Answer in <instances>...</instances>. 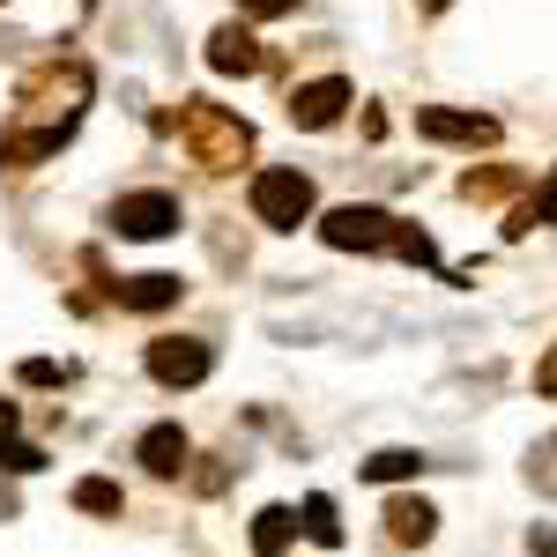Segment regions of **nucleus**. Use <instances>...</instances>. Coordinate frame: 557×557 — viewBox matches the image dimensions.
Wrapping results in <instances>:
<instances>
[{
	"label": "nucleus",
	"instance_id": "obj_14",
	"mask_svg": "<svg viewBox=\"0 0 557 557\" xmlns=\"http://www.w3.org/2000/svg\"><path fill=\"white\" fill-rule=\"evenodd\" d=\"M290 535H298V513L290 506H260L253 513V557H283Z\"/></svg>",
	"mask_w": 557,
	"mask_h": 557
},
{
	"label": "nucleus",
	"instance_id": "obj_25",
	"mask_svg": "<svg viewBox=\"0 0 557 557\" xmlns=\"http://www.w3.org/2000/svg\"><path fill=\"white\" fill-rule=\"evenodd\" d=\"M417 8H424V15H438V8H446V0H417Z\"/></svg>",
	"mask_w": 557,
	"mask_h": 557
},
{
	"label": "nucleus",
	"instance_id": "obj_2",
	"mask_svg": "<svg viewBox=\"0 0 557 557\" xmlns=\"http://www.w3.org/2000/svg\"><path fill=\"white\" fill-rule=\"evenodd\" d=\"M320 238H327L335 253H394V260H409V268H438L431 231L401 223L394 209H372V201H343V209H327V215H320Z\"/></svg>",
	"mask_w": 557,
	"mask_h": 557
},
{
	"label": "nucleus",
	"instance_id": "obj_16",
	"mask_svg": "<svg viewBox=\"0 0 557 557\" xmlns=\"http://www.w3.org/2000/svg\"><path fill=\"white\" fill-rule=\"evenodd\" d=\"M401 475H424V454H409V446H386L364 461V483H401Z\"/></svg>",
	"mask_w": 557,
	"mask_h": 557
},
{
	"label": "nucleus",
	"instance_id": "obj_5",
	"mask_svg": "<svg viewBox=\"0 0 557 557\" xmlns=\"http://www.w3.org/2000/svg\"><path fill=\"white\" fill-rule=\"evenodd\" d=\"M215 372V349L194 343V335H157L149 343V380L157 386H201Z\"/></svg>",
	"mask_w": 557,
	"mask_h": 557
},
{
	"label": "nucleus",
	"instance_id": "obj_19",
	"mask_svg": "<svg viewBox=\"0 0 557 557\" xmlns=\"http://www.w3.org/2000/svg\"><path fill=\"white\" fill-rule=\"evenodd\" d=\"M0 469L38 475V469H45V454H38V446H23V438H0Z\"/></svg>",
	"mask_w": 557,
	"mask_h": 557
},
{
	"label": "nucleus",
	"instance_id": "obj_13",
	"mask_svg": "<svg viewBox=\"0 0 557 557\" xmlns=\"http://www.w3.org/2000/svg\"><path fill=\"white\" fill-rule=\"evenodd\" d=\"M543 223H557V172L528 194V201H513V215H506V238H528V231H543Z\"/></svg>",
	"mask_w": 557,
	"mask_h": 557
},
{
	"label": "nucleus",
	"instance_id": "obj_3",
	"mask_svg": "<svg viewBox=\"0 0 557 557\" xmlns=\"http://www.w3.org/2000/svg\"><path fill=\"white\" fill-rule=\"evenodd\" d=\"M172 134H178V149H186V164H201L209 178L253 164V127L231 104H215V97H178Z\"/></svg>",
	"mask_w": 557,
	"mask_h": 557
},
{
	"label": "nucleus",
	"instance_id": "obj_11",
	"mask_svg": "<svg viewBox=\"0 0 557 557\" xmlns=\"http://www.w3.org/2000/svg\"><path fill=\"white\" fill-rule=\"evenodd\" d=\"M112 298L127 305V312H164V305L186 298V283L178 275H127V283H112Z\"/></svg>",
	"mask_w": 557,
	"mask_h": 557
},
{
	"label": "nucleus",
	"instance_id": "obj_21",
	"mask_svg": "<svg viewBox=\"0 0 557 557\" xmlns=\"http://www.w3.org/2000/svg\"><path fill=\"white\" fill-rule=\"evenodd\" d=\"M246 23H275V15H298V0H238Z\"/></svg>",
	"mask_w": 557,
	"mask_h": 557
},
{
	"label": "nucleus",
	"instance_id": "obj_18",
	"mask_svg": "<svg viewBox=\"0 0 557 557\" xmlns=\"http://www.w3.org/2000/svg\"><path fill=\"white\" fill-rule=\"evenodd\" d=\"M75 506H83V513H120L127 491H120L112 475H83V483H75Z\"/></svg>",
	"mask_w": 557,
	"mask_h": 557
},
{
	"label": "nucleus",
	"instance_id": "obj_9",
	"mask_svg": "<svg viewBox=\"0 0 557 557\" xmlns=\"http://www.w3.org/2000/svg\"><path fill=\"white\" fill-rule=\"evenodd\" d=\"M209 67H215V75H260L268 52H260L253 23H215V30H209Z\"/></svg>",
	"mask_w": 557,
	"mask_h": 557
},
{
	"label": "nucleus",
	"instance_id": "obj_1",
	"mask_svg": "<svg viewBox=\"0 0 557 557\" xmlns=\"http://www.w3.org/2000/svg\"><path fill=\"white\" fill-rule=\"evenodd\" d=\"M89 60L75 52H45L38 67L15 83V104H8V127H0V172H38L45 157H60L75 127H83L89 112Z\"/></svg>",
	"mask_w": 557,
	"mask_h": 557
},
{
	"label": "nucleus",
	"instance_id": "obj_20",
	"mask_svg": "<svg viewBox=\"0 0 557 557\" xmlns=\"http://www.w3.org/2000/svg\"><path fill=\"white\" fill-rule=\"evenodd\" d=\"M15 380H23V386H60V380H67V364H52V357H23Z\"/></svg>",
	"mask_w": 557,
	"mask_h": 557
},
{
	"label": "nucleus",
	"instance_id": "obj_4",
	"mask_svg": "<svg viewBox=\"0 0 557 557\" xmlns=\"http://www.w3.org/2000/svg\"><path fill=\"white\" fill-rule=\"evenodd\" d=\"M246 201H253V215L268 231H298V223H312V178L290 172V164H275V172H253Z\"/></svg>",
	"mask_w": 557,
	"mask_h": 557
},
{
	"label": "nucleus",
	"instance_id": "obj_8",
	"mask_svg": "<svg viewBox=\"0 0 557 557\" xmlns=\"http://www.w3.org/2000/svg\"><path fill=\"white\" fill-rule=\"evenodd\" d=\"M283 112H290V127H305V134L335 127V120L349 112V83H343V75H320V83H298L290 97H283Z\"/></svg>",
	"mask_w": 557,
	"mask_h": 557
},
{
	"label": "nucleus",
	"instance_id": "obj_22",
	"mask_svg": "<svg viewBox=\"0 0 557 557\" xmlns=\"http://www.w3.org/2000/svg\"><path fill=\"white\" fill-rule=\"evenodd\" d=\"M535 394H550V401H557V343H550V357L535 364Z\"/></svg>",
	"mask_w": 557,
	"mask_h": 557
},
{
	"label": "nucleus",
	"instance_id": "obj_24",
	"mask_svg": "<svg viewBox=\"0 0 557 557\" xmlns=\"http://www.w3.org/2000/svg\"><path fill=\"white\" fill-rule=\"evenodd\" d=\"M0 438H15V401H0Z\"/></svg>",
	"mask_w": 557,
	"mask_h": 557
},
{
	"label": "nucleus",
	"instance_id": "obj_23",
	"mask_svg": "<svg viewBox=\"0 0 557 557\" xmlns=\"http://www.w3.org/2000/svg\"><path fill=\"white\" fill-rule=\"evenodd\" d=\"M528 550H535V557H557V528H535V535H528Z\"/></svg>",
	"mask_w": 557,
	"mask_h": 557
},
{
	"label": "nucleus",
	"instance_id": "obj_6",
	"mask_svg": "<svg viewBox=\"0 0 557 557\" xmlns=\"http://www.w3.org/2000/svg\"><path fill=\"white\" fill-rule=\"evenodd\" d=\"M112 231H120V238H172L178 231V194H164V186L120 194V201H112Z\"/></svg>",
	"mask_w": 557,
	"mask_h": 557
},
{
	"label": "nucleus",
	"instance_id": "obj_12",
	"mask_svg": "<svg viewBox=\"0 0 557 557\" xmlns=\"http://www.w3.org/2000/svg\"><path fill=\"white\" fill-rule=\"evenodd\" d=\"M386 535L394 543H431V528H438V513H431L424 498H386Z\"/></svg>",
	"mask_w": 557,
	"mask_h": 557
},
{
	"label": "nucleus",
	"instance_id": "obj_7",
	"mask_svg": "<svg viewBox=\"0 0 557 557\" xmlns=\"http://www.w3.org/2000/svg\"><path fill=\"white\" fill-rule=\"evenodd\" d=\"M417 134L424 141H454V149H491L498 120L491 112H454V104H417Z\"/></svg>",
	"mask_w": 557,
	"mask_h": 557
},
{
	"label": "nucleus",
	"instance_id": "obj_15",
	"mask_svg": "<svg viewBox=\"0 0 557 557\" xmlns=\"http://www.w3.org/2000/svg\"><path fill=\"white\" fill-rule=\"evenodd\" d=\"M298 528L320 543V550H335V543H343V513H335V498H327V491H312V498L298 506Z\"/></svg>",
	"mask_w": 557,
	"mask_h": 557
},
{
	"label": "nucleus",
	"instance_id": "obj_17",
	"mask_svg": "<svg viewBox=\"0 0 557 557\" xmlns=\"http://www.w3.org/2000/svg\"><path fill=\"white\" fill-rule=\"evenodd\" d=\"M513 186H520L513 164H491V172H469V178H461V201H506Z\"/></svg>",
	"mask_w": 557,
	"mask_h": 557
},
{
	"label": "nucleus",
	"instance_id": "obj_10",
	"mask_svg": "<svg viewBox=\"0 0 557 557\" xmlns=\"http://www.w3.org/2000/svg\"><path fill=\"white\" fill-rule=\"evenodd\" d=\"M134 461H141L149 475H164V483H172V475H186L194 446H186V431H178V424H149L141 438H134Z\"/></svg>",
	"mask_w": 557,
	"mask_h": 557
}]
</instances>
